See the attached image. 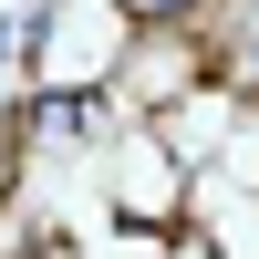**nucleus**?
Returning a JSON list of instances; mask_svg holds the SVG:
<instances>
[{"mask_svg": "<svg viewBox=\"0 0 259 259\" xmlns=\"http://www.w3.org/2000/svg\"><path fill=\"white\" fill-rule=\"evenodd\" d=\"M187 11H197V0H145V21H187Z\"/></svg>", "mask_w": 259, "mask_h": 259, "instance_id": "obj_1", "label": "nucleus"}, {"mask_svg": "<svg viewBox=\"0 0 259 259\" xmlns=\"http://www.w3.org/2000/svg\"><path fill=\"white\" fill-rule=\"evenodd\" d=\"M249 83H259V41H249Z\"/></svg>", "mask_w": 259, "mask_h": 259, "instance_id": "obj_2", "label": "nucleus"}]
</instances>
